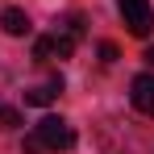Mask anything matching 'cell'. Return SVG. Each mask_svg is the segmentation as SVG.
<instances>
[{
	"instance_id": "3957f363",
	"label": "cell",
	"mask_w": 154,
	"mask_h": 154,
	"mask_svg": "<svg viewBox=\"0 0 154 154\" xmlns=\"http://www.w3.org/2000/svg\"><path fill=\"white\" fill-rule=\"evenodd\" d=\"M129 100H133V108H137V112L154 117V75H137V79H133Z\"/></svg>"
},
{
	"instance_id": "8992f818",
	"label": "cell",
	"mask_w": 154,
	"mask_h": 154,
	"mask_svg": "<svg viewBox=\"0 0 154 154\" xmlns=\"http://www.w3.org/2000/svg\"><path fill=\"white\" fill-rule=\"evenodd\" d=\"M50 42H54V58H71V54H75V42H79V38L71 33V29H58Z\"/></svg>"
},
{
	"instance_id": "5b68a950",
	"label": "cell",
	"mask_w": 154,
	"mask_h": 154,
	"mask_svg": "<svg viewBox=\"0 0 154 154\" xmlns=\"http://www.w3.org/2000/svg\"><path fill=\"white\" fill-rule=\"evenodd\" d=\"M58 92H63V79H54V83H42V88H29V92H25V104H33V108H46V104H50Z\"/></svg>"
},
{
	"instance_id": "9c48e42d",
	"label": "cell",
	"mask_w": 154,
	"mask_h": 154,
	"mask_svg": "<svg viewBox=\"0 0 154 154\" xmlns=\"http://www.w3.org/2000/svg\"><path fill=\"white\" fill-rule=\"evenodd\" d=\"M100 58L104 63H117V46H112V42H100Z\"/></svg>"
},
{
	"instance_id": "277c9868",
	"label": "cell",
	"mask_w": 154,
	"mask_h": 154,
	"mask_svg": "<svg viewBox=\"0 0 154 154\" xmlns=\"http://www.w3.org/2000/svg\"><path fill=\"white\" fill-rule=\"evenodd\" d=\"M0 25H4V33H8V38H25L29 29V17H25V8H4V13H0Z\"/></svg>"
},
{
	"instance_id": "7a4b0ae2",
	"label": "cell",
	"mask_w": 154,
	"mask_h": 154,
	"mask_svg": "<svg viewBox=\"0 0 154 154\" xmlns=\"http://www.w3.org/2000/svg\"><path fill=\"white\" fill-rule=\"evenodd\" d=\"M117 8H121V17H125L129 33L146 38V33L154 29V8H150V0H117Z\"/></svg>"
},
{
	"instance_id": "52a82bcc",
	"label": "cell",
	"mask_w": 154,
	"mask_h": 154,
	"mask_svg": "<svg viewBox=\"0 0 154 154\" xmlns=\"http://www.w3.org/2000/svg\"><path fill=\"white\" fill-rule=\"evenodd\" d=\"M33 58H38V63H50L54 58V42L50 38H38V42H33Z\"/></svg>"
},
{
	"instance_id": "30bf717a",
	"label": "cell",
	"mask_w": 154,
	"mask_h": 154,
	"mask_svg": "<svg viewBox=\"0 0 154 154\" xmlns=\"http://www.w3.org/2000/svg\"><path fill=\"white\" fill-rule=\"evenodd\" d=\"M42 150H46V146L38 142V133H33V137H25V154H42Z\"/></svg>"
},
{
	"instance_id": "8fae6325",
	"label": "cell",
	"mask_w": 154,
	"mask_h": 154,
	"mask_svg": "<svg viewBox=\"0 0 154 154\" xmlns=\"http://www.w3.org/2000/svg\"><path fill=\"white\" fill-rule=\"evenodd\" d=\"M142 58H146V63L154 67V46H146V54H142Z\"/></svg>"
},
{
	"instance_id": "6da1fadb",
	"label": "cell",
	"mask_w": 154,
	"mask_h": 154,
	"mask_svg": "<svg viewBox=\"0 0 154 154\" xmlns=\"http://www.w3.org/2000/svg\"><path fill=\"white\" fill-rule=\"evenodd\" d=\"M33 133H38V142H42L46 150H71V146H75V133H71V125H67L63 117H42Z\"/></svg>"
},
{
	"instance_id": "ba28073f",
	"label": "cell",
	"mask_w": 154,
	"mask_h": 154,
	"mask_svg": "<svg viewBox=\"0 0 154 154\" xmlns=\"http://www.w3.org/2000/svg\"><path fill=\"white\" fill-rule=\"evenodd\" d=\"M0 129H21V112L17 108H0Z\"/></svg>"
}]
</instances>
